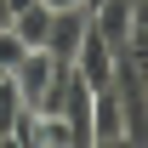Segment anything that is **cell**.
<instances>
[{"mask_svg": "<svg viewBox=\"0 0 148 148\" xmlns=\"http://www.w3.org/2000/svg\"><path fill=\"white\" fill-rule=\"evenodd\" d=\"M86 29H91V6H63V12H51V34H46V51H51L57 63H74V51H80Z\"/></svg>", "mask_w": 148, "mask_h": 148, "instance_id": "obj_1", "label": "cell"}, {"mask_svg": "<svg viewBox=\"0 0 148 148\" xmlns=\"http://www.w3.org/2000/svg\"><path fill=\"white\" fill-rule=\"evenodd\" d=\"M114 57H120V51H114L108 40L97 34V29H86L80 51H74V74H80L91 91H103V86H114Z\"/></svg>", "mask_w": 148, "mask_h": 148, "instance_id": "obj_2", "label": "cell"}, {"mask_svg": "<svg viewBox=\"0 0 148 148\" xmlns=\"http://www.w3.org/2000/svg\"><path fill=\"white\" fill-rule=\"evenodd\" d=\"M91 29L108 40L114 51L131 46V29H137V0H97L91 6Z\"/></svg>", "mask_w": 148, "mask_h": 148, "instance_id": "obj_3", "label": "cell"}, {"mask_svg": "<svg viewBox=\"0 0 148 148\" xmlns=\"http://www.w3.org/2000/svg\"><path fill=\"white\" fill-rule=\"evenodd\" d=\"M91 143L97 148L125 143V108H120V91H114V86L91 91Z\"/></svg>", "mask_w": 148, "mask_h": 148, "instance_id": "obj_4", "label": "cell"}, {"mask_svg": "<svg viewBox=\"0 0 148 148\" xmlns=\"http://www.w3.org/2000/svg\"><path fill=\"white\" fill-rule=\"evenodd\" d=\"M12 29L23 34V46H29V51H34V46H46V34H51V6H46V0H34V6L12 12Z\"/></svg>", "mask_w": 148, "mask_h": 148, "instance_id": "obj_5", "label": "cell"}, {"mask_svg": "<svg viewBox=\"0 0 148 148\" xmlns=\"http://www.w3.org/2000/svg\"><path fill=\"white\" fill-rule=\"evenodd\" d=\"M80 131L63 120V114H34V148H74Z\"/></svg>", "mask_w": 148, "mask_h": 148, "instance_id": "obj_6", "label": "cell"}, {"mask_svg": "<svg viewBox=\"0 0 148 148\" xmlns=\"http://www.w3.org/2000/svg\"><path fill=\"white\" fill-rule=\"evenodd\" d=\"M23 108H29V103H23V91H17V80L6 74V80H0V143H6V131H12V120H17Z\"/></svg>", "mask_w": 148, "mask_h": 148, "instance_id": "obj_7", "label": "cell"}, {"mask_svg": "<svg viewBox=\"0 0 148 148\" xmlns=\"http://www.w3.org/2000/svg\"><path fill=\"white\" fill-rule=\"evenodd\" d=\"M23 51H29V46H23V34L6 23V29H0V69H17V63H23Z\"/></svg>", "mask_w": 148, "mask_h": 148, "instance_id": "obj_8", "label": "cell"}, {"mask_svg": "<svg viewBox=\"0 0 148 148\" xmlns=\"http://www.w3.org/2000/svg\"><path fill=\"white\" fill-rule=\"evenodd\" d=\"M46 6H51V12H63V6H86V0H46Z\"/></svg>", "mask_w": 148, "mask_h": 148, "instance_id": "obj_9", "label": "cell"}, {"mask_svg": "<svg viewBox=\"0 0 148 148\" xmlns=\"http://www.w3.org/2000/svg\"><path fill=\"white\" fill-rule=\"evenodd\" d=\"M6 23H12V6H6V0H0V29H6Z\"/></svg>", "mask_w": 148, "mask_h": 148, "instance_id": "obj_10", "label": "cell"}, {"mask_svg": "<svg viewBox=\"0 0 148 148\" xmlns=\"http://www.w3.org/2000/svg\"><path fill=\"white\" fill-rule=\"evenodd\" d=\"M6 74H12V69H0V80H6Z\"/></svg>", "mask_w": 148, "mask_h": 148, "instance_id": "obj_11", "label": "cell"}, {"mask_svg": "<svg viewBox=\"0 0 148 148\" xmlns=\"http://www.w3.org/2000/svg\"><path fill=\"white\" fill-rule=\"evenodd\" d=\"M86 6H97V0H86Z\"/></svg>", "mask_w": 148, "mask_h": 148, "instance_id": "obj_12", "label": "cell"}]
</instances>
